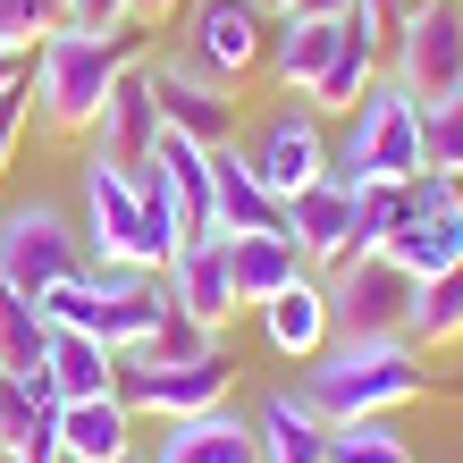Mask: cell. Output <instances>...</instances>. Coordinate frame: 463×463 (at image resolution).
<instances>
[{
	"mask_svg": "<svg viewBox=\"0 0 463 463\" xmlns=\"http://www.w3.org/2000/svg\"><path fill=\"white\" fill-rule=\"evenodd\" d=\"M144 463H261L253 413L220 404V413H194V421H160V447Z\"/></svg>",
	"mask_w": 463,
	"mask_h": 463,
	"instance_id": "obj_17",
	"label": "cell"
},
{
	"mask_svg": "<svg viewBox=\"0 0 463 463\" xmlns=\"http://www.w3.org/2000/svg\"><path fill=\"white\" fill-rule=\"evenodd\" d=\"M60 25H68V0H0V43L25 51V60H34V43L60 34Z\"/></svg>",
	"mask_w": 463,
	"mask_h": 463,
	"instance_id": "obj_30",
	"label": "cell"
},
{
	"mask_svg": "<svg viewBox=\"0 0 463 463\" xmlns=\"http://www.w3.org/2000/svg\"><path fill=\"white\" fill-rule=\"evenodd\" d=\"M261 337H269V354H279V363H312V354L337 337L320 269H304V279H295L287 295H269V304H261Z\"/></svg>",
	"mask_w": 463,
	"mask_h": 463,
	"instance_id": "obj_15",
	"label": "cell"
},
{
	"mask_svg": "<svg viewBox=\"0 0 463 463\" xmlns=\"http://www.w3.org/2000/svg\"><path fill=\"white\" fill-rule=\"evenodd\" d=\"M279 220H287V203L253 177V160L236 144H220L211 152V236H253V228H279Z\"/></svg>",
	"mask_w": 463,
	"mask_h": 463,
	"instance_id": "obj_16",
	"label": "cell"
},
{
	"mask_svg": "<svg viewBox=\"0 0 463 463\" xmlns=\"http://www.w3.org/2000/svg\"><path fill=\"white\" fill-rule=\"evenodd\" d=\"M320 287H329L337 337H388V329H404V320H413V295H421V279L396 269L388 253H354L337 269H320Z\"/></svg>",
	"mask_w": 463,
	"mask_h": 463,
	"instance_id": "obj_6",
	"label": "cell"
},
{
	"mask_svg": "<svg viewBox=\"0 0 463 463\" xmlns=\"http://www.w3.org/2000/svg\"><path fill=\"white\" fill-rule=\"evenodd\" d=\"M93 253H85V236L68 228V211H51V203H17V211H0V287H17V295H51L60 279H76Z\"/></svg>",
	"mask_w": 463,
	"mask_h": 463,
	"instance_id": "obj_5",
	"label": "cell"
},
{
	"mask_svg": "<svg viewBox=\"0 0 463 463\" xmlns=\"http://www.w3.org/2000/svg\"><path fill=\"white\" fill-rule=\"evenodd\" d=\"M404 337H413L421 354H447V345L463 337V261H455V269H439V279H421Z\"/></svg>",
	"mask_w": 463,
	"mask_h": 463,
	"instance_id": "obj_26",
	"label": "cell"
},
{
	"mask_svg": "<svg viewBox=\"0 0 463 463\" xmlns=\"http://www.w3.org/2000/svg\"><path fill=\"white\" fill-rule=\"evenodd\" d=\"M261 43H269V9L261 0H194V17H185V43L177 60L203 68L211 85H244V76L261 68Z\"/></svg>",
	"mask_w": 463,
	"mask_h": 463,
	"instance_id": "obj_7",
	"label": "cell"
},
{
	"mask_svg": "<svg viewBox=\"0 0 463 463\" xmlns=\"http://www.w3.org/2000/svg\"><path fill=\"white\" fill-rule=\"evenodd\" d=\"M337 34H345V25H329V17H269V43H261V68H269V85L304 101V93H312V76L329 68Z\"/></svg>",
	"mask_w": 463,
	"mask_h": 463,
	"instance_id": "obj_20",
	"label": "cell"
},
{
	"mask_svg": "<svg viewBox=\"0 0 463 463\" xmlns=\"http://www.w3.org/2000/svg\"><path fill=\"white\" fill-rule=\"evenodd\" d=\"M160 295L177 312L211 320V329H236V279H228V236H185L169 261H160Z\"/></svg>",
	"mask_w": 463,
	"mask_h": 463,
	"instance_id": "obj_13",
	"label": "cell"
},
{
	"mask_svg": "<svg viewBox=\"0 0 463 463\" xmlns=\"http://www.w3.org/2000/svg\"><path fill=\"white\" fill-rule=\"evenodd\" d=\"M85 253L93 261H144V269H160L152 228H144V185H135L127 169H110L101 152H85Z\"/></svg>",
	"mask_w": 463,
	"mask_h": 463,
	"instance_id": "obj_9",
	"label": "cell"
},
{
	"mask_svg": "<svg viewBox=\"0 0 463 463\" xmlns=\"http://www.w3.org/2000/svg\"><path fill=\"white\" fill-rule=\"evenodd\" d=\"M211 354H228V329H211V320L177 312V304H160V329H152L144 345H135V354H118V363L169 371V363H211Z\"/></svg>",
	"mask_w": 463,
	"mask_h": 463,
	"instance_id": "obj_24",
	"label": "cell"
},
{
	"mask_svg": "<svg viewBox=\"0 0 463 463\" xmlns=\"http://www.w3.org/2000/svg\"><path fill=\"white\" fill-rule=\"evenodd\" d=\"M177 9H185V0H135V25H169Z\"/></svg>",
	"mask_w": 463,
	"mask_h": 463,
	"instance_id": "obj_38",
	"label": "cell"
},
{
	"mask_svg": "<svg viewBox=\"0 0 463 463\" xmlns=\"http://www.w3.org/2000/svg\"><path fill=\"white\" fill-rule=\"evenodd\" d=\"M60 455H76V463H118V455H135V413H127V396L110 388V396L60 404Z\"/></svg>",
	"mask_w": 463,
	"mask_h": 463,
	"instance_id": "obj_21",
	"label": "cell"
},
{
	"mask_svg": "<svg viewBox=\"0 0 463 463\" xmlns=\"http://www.w3.org/2000/svg\"><path fill=\"white\" fill-rule=\"evenodd\" d=\"M160 93H152V51L135 68H118V85H110V101H101V118H93V152L110 160V169H127V177H144L152 160H160Z\"/></svg>",
	"mask_w": 463,
	"mask_h": 463,
	"instance_id": "obj_10",
	"label": "cell"
},
{
	"mask_svg": "<svg viewBox=\"0 0 463 463\" xmlns=\"http://www.w3.org/2000/svg\"><path fill=\"white\" fill-rule=\"evenodd\" d=\"M85 287L101 295V304H118V295L160 287V269H144V261H85Z\"/></svg>",
	"mask_w": 463,
	"mask_h": 463,
	"instance_id": "obj_33",
	"label": "cell"
},
{
	"mask_svg": "<svg viewBox=\"0 0 463 463\" xmlns=\"http://www.w3.org/2000/svg\"><path fill=\"white\" fill-rule=\"evenodd\" d=\"M304 396L320 421H371V413H404L413 396H430V354L388 329V337H329L304 363Z\"/></svg>",
	"mask_w": 463,
	"mask_h": 463,
	"instance_id": "obj_1",
	"label": "cell"
},
{
	"mask_svg": "<svg viewBox=\"0 0 463 463\" xmlns=\"http://www.w3.org/2000/svg\"><path fill=\"white\" fill-rule=\"evenodd\" d=\"M279 228H287V244H295L312 269H337V261L354 253V185H337V177L304 185V194L287 203Z\"/></svg>",
	"mask_w": 463,
	"mask_h": 463,
	"instance_id": "obj_14",
	"label": "cell"
},
{
	"mask_svg": "<svg viewBox=\"0 0 463 463\" xmlns=\"http://www.w3.org/2000/svg\"><path fill=\"white\" fill-rule=\"evenodd\" d=\"M118 396H127L135 421H194V413L236 404V363L228 354H211V363H169V371L118 363Z\"/></svg>",
	"mask_w": 463,
	"mask_h": 463,
	"instance_id": "obj_8",
	"label": "cell"
},
{
	"mask_svg": "<svg viewBox=\"0 0 463 463\" xmlns=\"http://www.w3.org/2000/svg\"><path fill=\"white\" fill-rule=\"evenodd\" d=\"M152 25H118V34H85V25H60V34L34 43V68H25V93H34V118L51 135H93L101 101H110L118 68L144 60Z\"/></svg>",
	"mask_w": 463,
	"mask_h": 463,
	"instance_id": "obj_2",
	"label": "cell"
},
{
	"mask_svg": "<svg viewBox=\"0 0 463 463\" xmlns=\"http://www.w3.org/2000/svg\"><path fill=\"white\" fill-rule=\"evenodd\" d=\"M0 463H25V455H17V447H9V439H0Z\"/></svg>",
	"mask_w": 463,
	"mask_h": 463,
	"instance_id": "obj_39",
	"label": "cell"
},
{
	"mask_svg": "<svg viewBox=\"0 0 463 463\" xmlns=\"http://www.w3.org/2000/svg\"><path fill=\"white\" fill-rule=\"evenodd\" d=\"M329 463H413L396 413H371V421H329Z\"/></svg>",
	"mask_w": 463,
	"mask_h": 463,
	"instance_id": "obj_29",
	"label": "cell"
},
{
	"mask_svg": "<svg viewBox=\"0 0 463 463\" xmlns=\"http://www.w3.org/2000/svg\"><path fill=\"white\" fill-rule=\"evenodd\" d=\"M304 253L287 244V228H253V236H228V279H236V304L261 312L269 295H287L295 279H304Z\"/></svg>",
	"mask_w": 463,
	"mask_h": 463,
	"instance_id": "obj_19",
	"label": "cell"
},
{
	"mask_svg": "<svg viewBox=\"0 0 463 463\" xmlns=\"http://www.w3.org/2000/svg\"><path fill=\"white\" fill-rule=\"evenodd\" d=\"M93 304H101V295L85 287V269H76V279H60L51 295H34V312L51 320V329H93Z\"/></svg>",
	"mask_w": 463,
	"mask_h": 463,
	"instance_id": "obj_32",
	"label": "cell"
},
{
	"mask_svg": "<svg viewBox=\"0 0 463 463\" xmlns=\"http://www.w3.org/2000/svg\"><path fill=\"white\" fill-rule=\"evenodd\" d=\"M261 9H269V17H279V9H295V0H261Z\"/></svg>",
	"mask_w": 463,
	"mask_h": 463,
	"instance_id": "obj_40",
	"label": "cell"
},
{
	"mask_svg": "<svg viewBox=\"0 0 463 463\" xmlns=\"http://www.w3.org/2000/svg\"><path fill=\"white\" fill-rule=\"evenodd\" d=\"M68 25H85V34H118V25H135V0H68Z\"/></svg>",
	"mask_w": 463,
	"mask_h": 463,
	"instance_id": "obj_35",
	"label": "cell"
},
{
	"mask_svg": "<svg viewBox=\"0 0 463 463\" xmlns=\"http://www.w3.org/2000/svg\"><path fill=\"white\" fill-rule=\"evenodd\" d=\"M253 447L261 463H329V421L312 413L304 388H269L253 404Z\"/></svg>",
	"mask_w": 463,
	"mask_h": 463,
	"instance_id": "obj_18",
	"label": "cell"
},
{
	"mask_svg": "<svg viewBox=\"0 0 463 463\" xmlns=\"http://www.w3.org/2000/svg\"><path fill=\"white\" fill-rule=\"evenodd\" d=\"M25 68H34V60H25V51H9V43H0V93H9V85H25Z\"/></svg>",
	"mask_w": 463,
	"mask_h": 463,
	"instance_id": "obj_37",
	"label": "cell"
},
{
	"mask_svg": "<svg viewBox=\"0 0 463 463\" xmlns=\"http://www.w3.org/2000/svg\"><path fill=\"white\" fill-rule=\"evenodd\" d=\"M396 85L413 93V110H439V101L463 93V0H421V9H404L396 17Z\"/></svg>",
	"mask_w": 463,
	"mask_h": 463,
	"instance_id": "obj_4",
	"label": "cell"
},
{
	"mask_svg": "<svg viewBox=\"0 0 463 463\" xmlns=\"http://www.w3.org/2000/svg\"><path fill=\"white\" fill-rule=\"evenodd\" d=\"M25 118H34V93H25V85H9V93H0V177H9V160H17Z\"/></svg>",
	"mask_w": 463,
	"mask_h": 463,
	"instance_id": "obj_34",
	"label": "cell"
},
{
	"mask_svg": "<svg viewBox=\"0 0 463 463\" xmlns=\"http://www.w3.org/2000/svg\"><path fill=\"white\" fill-rule=\"evenodd\" d=\"M404 220H413V194L404 185H354V253H388Z\"/></svg>",
	"mask_w": 463,
	"mask_h": 463,
	"instance_id": "obj_28",
	"label": "cell"
},
{
	"mask_svg": "<svg viewBox=\"0 0 463 463\" xmlns=\"http://www.w3.org/2000/svg\"><path fill=\"white\" fill-rule=\"evenodd\" d=\"M244 160H253V177L279 203H295L304 185L329 177V127H320V110H279L253 144H244Z\"/></svg>",
	"mask_w": 463,
	"mask_h": 463,
	"instance_id": "obj_11",
	"label": "cell"
},
{
	"mask_svg": "<svg viewBox=\"0 0 463 463\" xmlns=\"http://www.w3.org/2000/svg\"><path fill=\"white\" fill-rule=\"evenodd\" d=\"M371 76H379V43H371V34H354V25H345V34H337V51H329V68L312 76L304 110H320V118H345L354 101L371 93Z\"/></svg>",
	"mask_w": 463,
	"mask_h": 463,
	"instance_id": "obj_23",
	"label": "cell"
},
{
	"mask_svg": "<svg viewBox=\"0 0 463 463\" xmlns=\"http://www.w3.org/2000/svg\"><path fill=\"white\" fill-rule=\"evenodd\" d=\"M43 354H51V320L34 312V295L0 287V371L9 379H43Z\"/></svg>",
	"mask_w": 463,
	"mask_h": 463,
	"instance_id": "obj_27",
	"label": "cell"
},
{
	"mask_svg": "<svg viewBox=\"0 0 463 463\" xmlns=\"http://www.w3.org/2000/svg\"><path fill=\"white\" fill-rule=\"evenodd\" d=\"M421 152H430V169H463V93L421 110Z\"/></svg>",
	"mask_w": 463,
	"mask_h": 463,
	"instance_id": "obj_31",
	"label": "cell"
},
{
	"mask_svg": "<svg viewBox=\"0 0 463 463\" xmlns=\"http://www.w3.org/2000/svg\"><path fill=\"white\" fill-rule=\"evenodd\" d=\"M345 9L354 0H295V9H279V17H329V25H345Z\"/></svg>",
	"mask_w": 463,
	"mask_h": 463,
	"instance_id": "obj_36",
	"label": "cell"
},
{
	"mask_svg": "<svg viewBox=\"0 0 463 463\" xmlns=\"http://www.w3.org/2000/svg\"><path fill=\"white\" fill-rule=\"evenodd\" d=\"M43 388H51V404H76V396H110V388H118V354L101 345L93 329H51V354H43Z\"/></svg>",
	"mask_w": 463,
	"mask_h": 463,
	"instance_id": "obj_22",
	"label": "cell"
},
{
	"mask_svg": "<svg viewBox=\"0 0 463 463\" xmlns=\"http://www.w3.org/2000/svg\"><path fill=\"white\" fill-rule=\"evenodd\" d=\"M396 269H413V279H439V269L463 261V211H421V220H404L396 244H388Z\"/></svg>",
	"mask_w": 463,
	"mask_h": 463,
	"instance_id": "obj_25",
	"label": "cell"
},
{
	"mask_svg": "<svg viewBox=\"0 0 463 463\" xmlns=\"http://www.w3.org/2000/svg\"><path fill=\"white\" fill-rule=\"evenodd\" d=\"M430 152H421V110L396 76H371V93L345 110V135L329 144V177L337 185H404L421 177Z\"/></svg>",
	"mask_w": 463,
	"mask_h": 463,
	"instance_id": "obj_3",
	"label": "cell"
},
{
	"mask_svg": "<svg viewBox=\"0 0 463 463\" xmlns=\"http://www.w3.org/2000/svg\"><path fill=\"white\" fill-rule=\"evenodd\" d=\"M152 93H160V127H169V135H185V144H203V152L236 144V93L211 85L203 68H185L177 51L152 60Z\"/></svg>",
	"mask_w": 463,
	"mask_h": 463,
	"instance_id": "obj_12",
	"label": "cell"
}]
</instances>
